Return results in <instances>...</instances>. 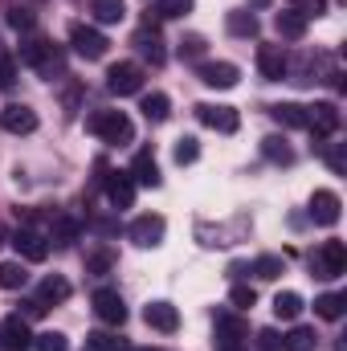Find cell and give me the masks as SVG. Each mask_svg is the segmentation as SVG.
Wrapping results in <instances>:
<instances>
[{"label":"cell","instance_id":"cell-1","mask_svg":"<svg viewBox=\"0 0 347 351\" xmlns=\"http://www.w3.org/2000/svg\"><path fill=\"white\" fill-rule=\"evenodd\" d=\"M86 127L102 139V143H131L135 139V123L123 110H94L86 119Z\"/></svg>","mask_w":347,"mask_h":351},{"label":"cell","instance_id":"cell-2","mask_svg":"<svg viewBox=\"0 0 347 351\" xmlns=\"http://www.w3.org/2000/svg\"><path fill=\"white\" fill-rule=\"evenodd\" d=\"M21 62H25V66H33L41 78L62 74V49H58V45H49V41H41V37L21 41Z\"/></svg>","mask_w":347,"mask_h":351},{"label":"cell","instance_id":"cell-3","mask_svg":"<svg viewBox=\"0 0 347 351\" xmlns=\"http://www.w3.org/2000/svg\"><path fill=\"white\" fill-rule=\"evenodd\" d=\"M250 327L237 311H217V351H246Z\"/></svg>","mask_w":347,"mask_h":351},{"label":"cell","instance_id":"cell-4","mask_svg":"<svg viewBox=\"0 0 347 351\" xmlns=\"http://www.w3.org/2000/svg\"><path fill=\"white\" fill-rule=\"evenodd\" d=\"M311 274L315 278H339V274H347V245L344 241H323L311 254Z\"/></svg>","mask_w":347,"mask_h":351},{"label":"cell","instance_id":"cell-5","mask_svg":"<svg viewBox=\"0 0 347 351\" xmlns=\"http://www.w3.org/2000/svg\"><path fill=\"white\" fill-rule=\"evenodd\" d=\"M164 233H168V221H164L160 213H143V217H135L131 229H127V237H131L139 250H156V245L164 241Z\"/></svg>","mask_w":347,"mask_h":351},{"label":"cell","instance_id":"cell-6","mask_svg":"<svg viewBox=\"0 0 347 351\" xmlns=\"http://www.w3.org/2000/svg\"><path fill=\"white\" fill-rule=\"evenodd\" d=\"M106 37L94 29V25H74L70 29V49L78 53V58H86V62H98V58H106Z\"/></svg>","mask_w":347,"mask_h":351},{"label":"cell","instance_id":"cell-7","mask_svg":"<svg viewBox=\"0 0 347 351\" xmlns=\"http://www.w3.org/2000/svg\"><path fill=\"white\" fill-rule=\"evenodd\" d=\"M106 90L119 94V98L139 94V90H143V70H139L135 62H119V66H110V70H106Z\"/></svg>","mask_w":347,"mask_h":351},{"label":"cell","instance_id":"cell-8","mask_svg":"<svg viewBox=\"0 0 347 351\" xmlns=\"http://www.w3.org/2000/svg\"><path fill=\"white\" fill-rule=\"evenodd\" d=\"M196 119H200L204 127L221 131V135H233V131L241 127V114H237L233 106H221V102H200V106H196Z\"/></svg>","mask_w":347,"mask_h":351},{"label":"cell","instance_id":"cell-9","mask_svg":"<svg viewBox=\"0 0 347 351\" xmlns=\"http://www.w3.org/2000/svg\"><path fill=\"white\" fill-rule=\"evenodd\" d=\"M307 131H311L315 139H331V135L339 131V106H335V102H315V106H307Z\"/></svg>","mask_w":347,"mask_h":351},{"label":"cell","instance_id":"cell-10","mask_svg":"<svg viewBox=\"0 0 347 351\" xmlns=\"http://www.w3.org/2000/svg\"><path fill=\"white\" fill-rule=\"evenodd\" d=\"M90 302H94V315H98L102 323H110V327H123V323H127V302H123L119 290L102 286V290H94Z\"/></svg>","mask_w":347,"mask_h":351},{"label":"cell","instance_id":"cell-11","mask_svg":"<svg viewBox=\"0 0 347 351\" xmlns=\"http://www.w3.org/2000/svg\"><path fill=\"white\" fill-rule=\"evenodd\" d=\"M0 127H4L8 135H33V131H37V110L25 106V102H12V106L0 110Z\"/></svg>","mask_w":347,"mask_h":351},{"label":"cell","instance_id":"cell-12","mask_svg":"<svg viewBox=\"0 0 347 351\" xmlns=\"http://www.w3.org/2000/svg\"><path fill=\"white\" fill-rule=\"evenodd\" d=\"M339 208H344V200H339L331 188H319V192L311 196V221H315V225H323V229L339 225Z\"/></svg>","mask_w":347,"mask_h":351},{"label":"cell","instance_id":"cell-13","mask_svg":"<svg viewBox=\"0 0 347 351\" xmlns=\"http://www.w3.org/2000/svg\"><path fill=\"white\" fill-rule=\"evenodd\" d=\"M0 351H33V335H29V323L21 315H8L0 323Z\"/></svg>","mask_w":347,"mask_h":351},{"label":"cell","instance_id":"cell-14","mask_svg":"<svg viewBox=\"0 0 347 351\" xmlns=\"http://www.w3.org/2000/svg\"><path fill=\"white\" fill-rule=\"evenodd\" d=\"M196 78L213 90H229V86H237L241 74H237L233 62H200V66H196Z\"/></svg>","mask_w":347,"mask_h":351},{"label":"cell","instance_id":"cell-15","mask_svg":"<svg viewBox=\"0 0 347 351\" xmlns=\"http://www.w3.org/2000/svg\"><path fill=\"white\" fill-rule=\"evenodd\" d=\"M258 70L265 82H282L286 70H290V58L282 45H258Z\"/></svg>","mask_w":347,"mask_h":351},{"label":"cell","instance_id":"cell-16","mask_svg":"<svg viewBox=\"0 0 347 351\" xmlns=\"http://www.w3.org/2000/svg\"><path fill=\"white\" fill-rule=\"evenodd\" d=\"M135 49H139L152 66H164V58H168V53H164V41H160V33H156V16H152V12H147L143 29L135 33Z\"/></svg>","mask_w":347,"mask_h":351},{"label":"cell","instance_id":"cell-17","mask_svg":"<svg viewBox=\"0 0 347 351\" xmlns=\"http://www.w3.org/2000/svg\"><path fill=\"white\" fill-rule=\"evenodd\" d=\"M131 180H135V188H160V164H156V152L152 147H143V152H135V160H131Z\"/></svg>","mask_w":347,"mask_h":351},{"label":"cell","instance_id":"cell-18","mask_svg":"<svg viewBox=\"0 0 347 351\" xmlns=\"http://www.w3.org/2000/svg\"><path fill=\"white\" fill-rule=\"evenodd\" d=\"M8 241L16 245V254H21L25 262H45V258H49V241H45L41 233H33V229H16Z\"/></svg>","mask_w":347,"mask_h":351},{"label":"cell","instance_id":"cell-19","mask_svg":"<svg viewBox=\"0 0 347 351\" xmlns=\"http://www.w3.org/2000/svg\"><path fill=\"white\" fill-rule=\"evenodd\" d=\"M106 200L115 208H131L135 204V180L127 172H110L106 176Z\"/></svg>","mask_w":347,"mask_h":351},{"label":"cell","instance_id":"cell-20","mask_svg":"<svg viewBox=\"0 0 347 351\" xmlns=\"http://www.w3.org/2000/svg\"><path fill=\"white\" fill-rule=\"evenodd\" d=\"M143 319H147L152 331H164V335H172L176 327H180V311H176L172 302H147Z\"/></svg>","mask_w":347,"mask_h":351},{"label":"cell","instance_id":"cell-21","mask_svg":"<svg viewBox=\"0 0 347 351\" xmlns=\"http://www.w3.org/2000/svg\"><path fill=\"white\" fill-rule=\"evenodd\" d=\"M70 298V282L62 278V274H49L45 282H41V290H37V302H45V306H58V302H66Z\"/></svg>","mask_w":347,"mask_h":351},{"label":"cell","instance_id":"cell-22","mask_svg":"<svg viewBox=\"0 0 347 351\" xmlns=\"http://www.w3.org/2000/svg\"><path fill=\"white\" fill-rule=\"evenodd\" d=\"M90 16L98 25H119L127 16V4L123 0H90Z\"/></svg>","mask_w":347,"mask_h":351},{"label":"cell","instance_id":"cell-23","mask_svg":"<svg viewBox=\"0 0 347 351\" xmlns=\"http://www.w3.org/2000/svg\"><path fill=\"white\" fill-rule=\"evenodd\" d=\"M270 114L282 127H307V106H298V102H278V106H270Z\"/></svg>","mask_w":347,"mask_h":351},{"label":"cell","instance_id":"cell-24","mask_svg":"<svg viewBox=\"0 0 347 351\" xmlns=\"http://www.w3.org/2000/svg\"><path fill=\"white\" fill-rule=\"evenodd\" d=\"M261 156L270 160V164H294V152H290V143L282 139V135H270V139H261Z\"/></svg>","mask_w":347,"mask_h":351},{"label":"cell","instance_id":"cell-25","mask_svg":"<svg viewBox=\"0 0 347 351\" xmlns=\"http://www.w3.org/2000/svg\"><path fill=\"white\" fill-rule=\"evenodd\" d=\"M225 29H229V33H233V37H246V41H250V37H258V16H254V12H229V16H225Z\"/></svg>","mask_w":347,"mask_h":351},{"label":"cell","instance_id":"cell-26","mask_svg":"<svg viewBox=\"0 0 347 351\" xmlns=\"http://www.w3.org/2000/svg\"><path fill=\"white\" fill-rule=\"evenodd\" d=\"M274 29H278V37H286V41H298V37L307 33V21H302L298 12H278V16H274Z\"/></svg>","mask_w":347,"mask_h":351},{"label":"cell","instance_id":"cell-27","mask_svg":"<svg viewBox=\"0 0 347 351\" xmlns=\"http://www.w3.org/2000/svg\"><path fill=\"white\" fill-rule=\"evenodd\" d=\"M143 119L147 123H164L168 114H172V102H168V94H143Z\"/></svg>","mask_w":347,"mask_h":351},{"label":"cell","instance_id":"cell-28","mask_svg":"<svg viewBox=\"0 0 347 351\" xmlns=\"http://www.w3.org/2000/svg\"><path fill=\"white\" fill-rule=\"evenodd\" d=\"M274 315H278L282 323H294V319L302 315V298H298L294 290H282V294L274 298Z\"/></svg>","mask_w":347,"mask_h":351},{"label":"cell","instance_id":"cell-29","mask_svg":"<svg viewBox=\"0 0 347 351\" xmlns=\"http://www.w3.org/2000/svg\"><path fill=\"white\" fill-rule=\"evenodd\" d=\"M315 343H319V339H315L311 327H294V331L282 335V348L286 351H315Z\"/></svg>","mask_w":347,"mask_h":351},{"label":"cell","instance_id":"cell-30","mask_svg":"<svg viewBox=\"0 0 347 351\" xmlns=\"http://www.w3.org/2000/svg\"><path fill=\"white\" fill-rule=\"evenodd\" d=\"M344 306H347L344 294H319V298H315V315H319V319H331V323L344 315Z\"/></svg>","mask_w":347,"mask_h":351},{"label":"cell","instance_id":"cell-31","mask_svg":"<svg viewBox=\"0 0 347 351\" xmlns=\"http://www.w3.org/2000/svg\"><path fill=\"white\" fill-rule=\"evenodd\" d=\"M25 282H29V274L21 262H0V290H21Z\"/></svg>","mask_w":347,"mask_h":351},{"label":"cell","instance_id":"cell-32","mask_svg":"<svg viewBox=\"0 0 347 351\" xmlns=\"http://www.w3.org/2000/svg\"><path fill=\"white\" fill-rule=\"evenodd\" d=\"M156 21H172V16H184L192 12V0H156V8H147Z\"/></svg>","mask_w":347,"mask_h":351},{"label":"cell","instance_id":"cell-33","mask_svg":"<svg viewBox=\"0 0 347 351\" xmlns=\"http://www.w3.org/2000/svg\"><path fill=\"white\" fill-rule=\"evenodd\" d=\"M49 237H53V245H74V241H78V221H74V217H58Z\"/></svg>","mask_w":347,"mask_h":351},{"label":"cell","instance_id":"cell-34","mask_svg":"<svg viewBox=\"0 0 347 351\" xmlns=\"http://www.w3.org/2000/svg\"><path fill=\"white\" fill-rule=\"evenodd\" d=\"M250 269L258 274L261 282H274V278H278V274L286 269V262H282V258H274V254H265V258H258V262L250 265Z\"/></svg>","mask_w":347,"mask_h":351},{"label":"cell","instance_id":"cell-35","mask_svg":"<svg viewBox=\"0 0 347 351\" xmlns=\"http://www.w3.org/2000/svg\"><path fill=\"white\" fill-rule=\"evenodd\" d=\"M176 164H180V168H184V164H196V160H200V143H196V139H192V135H184V139H176Z\"/></svg>","mask_w":347,"mask_h":351},{"label":"cell","instance_id":"cell-36","mask_svg":"<svg viewBox=\"0 0 347 351\" xmlns=\"http://www.w3.org/2000/svg\"><path fill=\"white\" fill-rule=\"evenodd\" d=\"M33 351H70V343L62 331H41V335H33Z\"/></svg>","mask_w":347,"mask_h":351},{"label":"cell","instance_id":"cell-37","mask_svg":"<svg viewBox=\"0 0 347 351\" xmlns=\"http://www.w3.org/2000/svg\"><path fill=\"white\" fill-rule=\"evenodd\" d=\"M90 351H127V339H119L110 331H94L90 335Z\"/></svg>","mask_w":347,"mask_h":351},{"label":"cell","instance_id":"cell-38","mask_svg":"<svg viewBox=\"0 0 347 351\" xmlns=\"http://www.w3.org/2000/svg\"><path fill=\"white\" fill-rule=\"evenodd\" d=\"M290 12H298L302 21H311V16L327 12V0H290Z\"/></svg>","mask_w":347,"mask_h":351},{"label":"cell","instance_id":"cell-39","mask_svg":"<svg viewBox=\"0 0 347 351\" xmlns=\"http://www.w3.org/2000/svg\"><path fill=\"white\" fill-rule=\"evenodd\" d=\"M8 25H12L16 33H29V29L37 25V16H33L29 8H8Z\"/></svg>","mask_w":347,"mask_h":351},{"label":"cell","instance_id":"cell-40","mask_svg":"<svg viewBox=\"0 0 347 351\" xmlns=\"http://www.w3.org/2000/svg\"><path fill=\"white\" fill-rule=\"evenodd\" d=\"M180 58H188V62H196V58H204V37H196V33H188V37L180 41Z\"/></svg>","mask_w":347,"mask_h":351},{"label":"cell","instance_id":"cell-41","mask_svg":"<svg viewBox=\"0 0 347 351\" xmlns=\"http://www.w3.org/2000/svg\"><path fill=\"white\" fill-rule=\"evenodd\" d=\"M229 302H233L237 311H250V306L258 302V294H254V286H233V290H229Z\"/></svg>","mask_w":347,"mask_h":351},{"label":"cell","instance_id":"cell-42","mask_svg":"<svg viewBox=\"0 0 347 351\" xmlns=\"http://www.w3.org/2000/svg\"><path fill=\"white\" fill-rule=\"evenodd\" d=\"M115 265V258H110V250H94L86 258V274H106Z\"/></svg>","mask_w":347,"mask_h":351},{"label":"cell","instance_id":"cell-43","mask_svg":"<svg viewBox=\"0 0 347 351\" xmlns=\"http://www.w3.org/2000/svg\"><path fill=\"white\" fill-rule=\"evenodd\" d=\"M12 78H16V62L0 53V90H8V86H12Z\"/></svg>","mask_w":347,"mask_h":351},{"label":"cell","instance_id":"cell-44","mask_svg":"<svg viewBox=\"0 0 347 351\" xmlns=\"http://www.w3.org/2000/svg\"><path fill=\"white\" fill-rule=\"evenodd\" d=\"M278 348H282L278 331H258V351H278Z\"/></svg>","mask_w":347,"mask_h":351},{"label":"cell","instance_id":"cell-45","mask_svg":"<svg viewBox=\"0 0 347 351\" xmlns=\"http://www.w3.org/2000/svg\"><path fill=\"white\" fill-rule=\"evenodd\" d=\"M327 168H331V172H344V168H347V156H344V147H339V143L327 152Z\"/></svg>","mask_w":347,"mask_h":351},{"label":"cell","instance_id":"cell-46","mask_svg":"<svg viewBox=\"0 0 347 351\" xmlns=\"http://www.w3.org/2000/svg\"><path fill=\"white\" fill-rule=\"evenodd\" d=\"M21 306H25V311H21V319H41V315L49 311V306H45V302H37V298H29V302H21Z\"/></svg>","mask_w":347,"mask_h":351},{"label":"cell","instance_id":"cell-47","mask_svg":"<svg viewBox=\"0 0 347 351\" xmlns=\"http://www.w3.org/2000/svg\"><path fill=\"white\" fill-rule=\"evenodd\" d=\"M0 245H8V229L4 225H0Z\"/></svg>","mask_w":347,"mask_h":351},{"label":"cell","instance_id":"cell-48","mask_svg":"<svg viewBox=\"0 0 347 351\" xmlns=\"http://www.w3.org/2000/svg\"><path fill=\"white\" fill-rule=\"evenodd\" d=\"M143 351H156V348H143Z\"/></svg>","mask_w":347,"mask_h":351}]
</instances>
